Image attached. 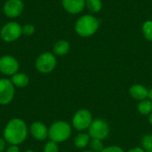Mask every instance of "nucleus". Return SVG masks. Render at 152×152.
<instances>
[{
    "mask_svg": "<svg viewBox=\"0 0 152 152\" xmlns=\"http://www.w3.org/2000/svg\"><path fill=\"white\" fill-rule=\"evenodd\" d=\"M5 152H20V149L17 145H11L6 149Z\"/></svg>",
    "mask_w": 152,
    "mask_h": 152,
    "instance_id": "25",
    "label": "nucleus"
},
{
    "mask_svg": "<svg viewBox=\"0 0 152 152\" xmlns=\"http://www.w3.org/2000/svg\"><path fill=\"white\" fill-rule=\"evenodd\" d=\"M44 152H59V147L57 142L50 141L48 142L44 148Z\"/></svg>",
    "mask_w": 152,
    "mask_h": 152,
    "instance_id": "22",
    "label": "nucleus"
},
{
    "mask_svg": "<svg viewBox=\"0 0 152 152\" xmlns=\"http://www.w3.org/2000/svg\"><path fill=\"white\" fill-rule=\"evenodd\" d=\"M14 86L10 79L0 78V104H9L14 97Z\"/></svg>",
    "mask_w": 152,
    "mask_h": 152,
    "instance_id": "8",
    "label": "nucleus"
},
{
    "mask_svg": "<svg viewBox=\"0 0 152 152\" xmlns=\"http://www.w3.org/2000/svg\"><path fill=\"white\" fill-rule=\"evenodd\" d=\"M142 146L145 152H152V134H147L142 138Z\"/></svg>",
    "mask_w": 152,
    "mask_h": 152,
    "instance_id": "20",
    "label": "nucleus"
},
{
    "mask_svg": "<svg viewBox=\"0 0 152 152\" xmlns=\"http://www.w3.org/2000/svg\"><path fill=\"white\" fill-rule=\"evenodd\" d=\"M86 0H61L63 8L71 14H77L82 12L86 6Z\"/></svg>",
    "mask_w": 152,
    "mask_h": 152,
    "instance_id": "12",
    "label": "nucleus"
},
{
    "mask_svg": "<svg viewBox=\"0 0 152 152\" xmlns=\"http://www.w3.org/2000/svg\"><path fill=\"white\" fill-rule=\"evenodd\" d=\"M22 34L21 27L19 23L10 21L4 24L0 30V37L5 42H13L17 40Z\"/></svg>",
    "mask_w": 152,
    "mask_h": 152,
    "instance_id": "5",
    "label": "nucleus"
},
{
    "mask_svg": "<svg viewBox=\"0 0 152 152\" xmlns=\"http://www.w3.org/2000/svg\"><path fill=\"white\" fill-rule=\"evenodd\" d=\"M102 152H124V151L118 146H110V147L104 148Z\"/></svg>",
    "mask_w": 152,
    "mask_h": 152,
    "instance_id": "24",
    "label": "nucleus"
},
{
    "mask_svg": "<svg viewBox=\"0 0 152 152\" xmlns=\"http://www.w3.org/2000/svg\"><path fill=\"white\" fill-rule=\"evenodd\" d=\"M92 122H93L92 114L87 110H77L72 118V125L78 131L88 129Z\"/></svg>",
    "mask_w": 152,
    "mask_h": 152,
    "instance_id": "7",
    "label": "nucleus"
},
{
    "mask_svg": "<svg viewBox=\"0 0 152 152\" xmlns=\"http://www.w3.org/2000/svg\"><path fill=\"white\" fill-rule=\"evenodd\" d=\"M138 111L142 115H149L152 112V102L151 100H142L138 104Z\"/></svg>",
    "mask_w": 152,
    "mask_h": 152,
    "instance_id": "17",
    "label": "nucleus"
},
{
    "mask_svg": "<svg viewBox=\"0 0 152 152\" xmlns=\"http://www.w3.org/2000/svg\"><path fill=\"white\" fill-rule=\"evenodd\" d=\"M90 148L94 152H102L104 149L102 140L99 139H92L90 142Z\"/></svg>",
    "mask_w": 152,
    "mask_h": 152,
    "instance_id": "21",
    "label": "nucleus"
},
{
    "mask_svg": "<svg viewBox=\"0 0 152 152\" xmlns=\"http://www.w3.org/2000/svg\"><path fill=\"white\" fill-rule=\"evenodd\" d=\"M11 81L14 86L19 88H24L28 85L29 78L24 73H16L13 76H12Z\"/></svg>",
    "mask_w": 152,
    "mask_h": 152,
    "instance_id": "14",
    "label": "nucleus"
},
{
    "mask_svg": "<svg viewBox=\"0 0 152 152\" xmlns=\"http://www.w3.org/2000/svg\"><path fill=\"white\" fill-rule=\"evenodd\" d=\"M56 64H57L56 57L53 53H44L40 54L36 61L37 69L43 74H47L52 72L56 67Z\"/></svg>",
    "mask_w": 152,
    "mask_h": 152,
    "instance_id": "4",
    "label": "nucleus"
},
{
    "mask_svg": "<svg viewBox=\"0 0 152 152\" xmlns=\"http://www.w3.org/2000/svg\"><path fill=\"white\" fill-rule=\"evenodd\" d=\"M22 34L26 36H31L35 32V27L32 24H26L21 27Z\"/></svg>",
    "mask_w": 152,
    "mask_h": 152,
    "instance_id": "23",
    "label": "nucleus"
},
{
    "mask_svg": "<svg viewBox=\"0 0 152 152\" xmlns=\"http://www.w3.org/2000/svg\"><path fill=\"white\" fill-rule=\"evenodd\" d=\"M127 152H145V151H143V149H142V148H138V147H136V148H133V149L129 150Z\"/></svg>",
    "mask_w": 152,
    "mask_h": 152,
    "instance_id": "27",
    "label": "nucleus"
},
{
    "mask_svg": "<svg viewBox=\"0 0 152 152\" xmlns=\"http://www.w3.org/2000/svg\"><path fill=\"white\" fill-rule=\"evenodd\" d=\"M24 4L21 0H7L3 7L4 13L9 18H15L21 14Z\"/></svg>",
    "mask_w": 152,
    "mask_h": 152,
    "instance_id": "10",
    "label": "nucleus"
},
{
    "mask_svg": "<svg viewBox=\"0 0 152 152\" xmlns=\"http://www.w3.org/2000/svg\"><path fill=\"white\" fill-rule=\"evenodd\" d=\"M89 142H90V136H89V134H83V133L77 134L75 137V140H74L75 146L77 148H79V149H82V148L86 147Z\"/></svg>",
    "mask_w": 152,
    "mask_h": 152,
    "instance_id": "16",
    "label": "nucleus"
},
{
    "mask_svg": "<svg viewBox=\"0 0 152 152\" xmlns=\"http://www.w3.org/2000/svg\"><path fill=\"white\" fill-rule=\"evenodd\" d=\"M88 129L89 136L93 139H99L102 141L106 139L110 134V126L108 123L103 119L93 120Z\"/></svg>",
    "mask_w": 152,
    "mask_h": 152,
    "instance_id": "6",
    "label": "nucleus"
},
{
    "mask_svg": "<svg viewBox=\"0 0 152 152\" xmlns=\"http://www.w3.org/2000/svg\"><path fill=\"white\" fill-rule=\"evenodd\" d=\"M84 152H94V151H84Z\"/></svg>",
    "mask_w": 152,
    "mask_h": 152,
    "instance_id": "31",
    "label": "nucleus"
},
{
    "mask_svg": "<svg viewBox=\"0 0 152 152\" xmlns=\"http://www.w3.org/2000/svg\"><path fill=\"white\" fill-rule=\"evenodd\" d=\"M86 6L91 12H98L102 8V3L101 0H86Z\"/></svg>",
    "mask_w": 152,
    "mask_h": 152,
    "instance_id": "18",
    "label": "nucleus"
},
{
    "mask_svg": "<svg viewBox=\"0 0 152 152\" xmlns=\"http://www.w3.org/2000/svg\"><path fill=\"white\" fill-rule=\"evenodd\" d=\"M149 121H150V123L152 125V112L150 114V117H149Z\"/></svg>",
    "mask_w": 152,
    "mask_h": 152,
    "instance_id": "29",
    "label": "nucleus"
},
{
    "mask_svg": "<svg viewBox=\"0 0 152 152\" xmlns=\"http://www.w3.org/2000/svg\"><path fill=\"white\" fill-rule=\"evenodd\" d=\"M18 61L11 55H4L0 58V72L5 76H13L19 70Z\"/></svg>",
    "mask_w": 152,
    "mask_h": 152,
    "instance_id": "9",
    "label": "nucleus"
},
{
    "mask_svg": "<svg viewBox=\"0 0 152 152\" xmlns=\"http://www.w3.org/2000/svg\"><path fill=\"white\" fill-rule=\"evenodd\" d=\"M129 93L131 94V96L136 100H145L147 97H149V91L146 89V87H144L142 85H134L131 86Z\"/></svg>",
    "mask_w": 152,
    "mask_h": 152,
    "instance_id": "13",
    "label": "nucleus"
},
{
    "mask_svg": "<svg viewBox=\"0 0 152 152\" xmlns=\"http://www.w3.org/2000/svg\"><path fill=\"white\" fill-rule=\"evenodd\" d=\"M29 132L32 137L37 141H44L48 137V129L46 126L40 121L33 122L29 127Z\"/></svg>",
    "mask_w": 152,
    "mask_h": 152,
    "instance_id": "11",
    "label": "nucleus"
},
{
    "mask_svg": "<svg viewBox=\"0 0 152 152\" xmlns=\"http://www.w3.org/2000/svg\"><path fill=\"white\" fill-rule=\"evenodd\" d=\"M5 150V140L4 138H0V152H3Z\"/></svg>",
    "mask_w": 152,
    "mask_h": 152,
    "instance_id": "26",
    "label": "nucleus"
},
{
    "mask_svg": "<svg viewBox=\"0 0 152 152\" xmlns=\"http://www.w3.org/2000/svg\"><path fill=\"white\" fill-rule=\"evenodd\" d=\"M69 44L66 40H59L58 42L55 43L53 45V54L58 55V56H62L65 55L69 53Z\"/></svg>",
    "mask_w": 152,
    "mask_h": 152,
    "instance_id": "15",
    "label": "nucleus"
},
{
    "mask_svg": "<svg viewBox=\"0 0 152 152\" xmlns=\"http://www.w3.org/2000/svg\"><path fill=\"white\" fill-rule=\"evenodd\" d=\"M28 135V127L26 123L18 118L11 119L4 129V139L11 145L22 143Z\"/></svg>",
    "mask_w": 152,
    "mask_h": 152,
    "instance_id": "1",
    "label": "nucleus"
},
{
    "mask_svg": "<svg viewBox=\"0 0 152 152\" xmlns=\"http://www.w3.org/2000/svg\"><path fill=\"white\" fill-rule=\"evenodd\" d=\"M149 98H150V100L152 102V88L149 91Z\"/></svg>",
    "mask_w": 152,
    "mask_h": 152,
    "instance_id": "28",
    "label": "nucleus"
},
{
    "mask_svg": "<svg viewBox=\"0 0 152 152\" xmlns=\"http://www.w3.org/2000/svg\"><path fill=\"white\" fill-rule=\"evenodd\" d=\"M71 135V127L65 121H56L48 129V137L55 142L67 141Z\"/></svg>",
    "mask_w": 152,
    "mask_h": 152,
    "instance_id": "3",
    "label": "nucleus"
},
{
    "mask_svg": "<svg viewBox=\"0 0 152 152\" xmlns=\"http://www.w3.org/2000/svg\"><path fill=\"white\" fill-rule=\"evenodd\" d=\"M142 29L144 37L149 41H152V20L145 21L142 24Z\"/></svg>",
    "mask_w": 152,
    "mask_h": 152,
    "instance_id": "19",
    "label": "nucleus"
},
{
    "mask_svg": "<svg viewBox=\"0 0 152 152\" xmlns=\"http://www.w3.org/2000/svg\"><path fill=\"white\" fill-rule=\"evenodd\" d=\"M100 22L94 16L86 14L78 18L75 24V30L80 37H88L97 31Z\"/></svg>",
    "mask_w": 152,
    "mask_h": 152,
    "instance_id": "2",
    "label": "nucleus"
},
{
    "mask_svg": "<svg viewBox=\"0 0 152 152\" xmlns=\"http://www.w3.org/2000/svg\"><path fill=\"white\" fill-rule=\"evenodd\" d=\"M24 152H35V151H33L32 150H27V151H25Z\"/></svg>",
    "mask_w": 152,
    "mask_h": 152,
    "instance_id": "30",
    "label": "nucleus"
}]
</instances>
